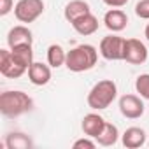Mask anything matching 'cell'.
<instances>
[{"instance_id":"cell-1","label":"cell","mask_w":149,"mask_h":149,"mask_svg":"<svg viewBox=\"0 0 149 149\" xmlns=\"http://www.w3.org/2000/svg\"><path fill=\"white\" fill-rule=\"evenodd\" d=\"M33 109V100L30 95L19 90H9L0 95V112L2 116L14 119Z\"/></svg>"},{"instance_id":"cell-2","label":"cell","mask_w":149,"mask_h":149,"mask_svg":"<svg viewBox=\"0 0 149 149\" xmlns=\"http://www.w3.org/2000/svg\"><path fill=\"white\" fill-rule=\"evenodd\" d=\"M98 51L91 44H79L67 53L65 67L70 72H86L97 65Z\"/></svg>"},{"instance_id":"cell-3","label":"cell","mask_w":149,"mask_h":149,"mask_svg":"<svg viewBox=\"0 0 149 149\" xmlns=\"http://www.w3.org/2000/svg\"><path fill=\"white\" fill-rule=\"evenodd\" d=\"M118 97V86L112 79H102L98 81L88 93V107L93 111H104L107 109Z\"/></svg>"},{"instance_id":"cell-4","label":"cell","mask_w":149,"mask_h":149,"mask_svg":"<svg viewBox=\"0 0 149 149\" xmlns=\"http://www.w3.org/2000/svg\"><path fill=\"white\" fill-rule=\"evenodd\" d=\"M44 13V0H18L14 16L19 23H33Z\"/></svg>"},{"instance_id":"cell-5","label":"cell","mask_w":149,"mask_h":149,"mask_svg":"<svg viewBox=\"0 0 149 149\" xmlns=\"http://www.w3.org/2000/svg\"><path fill=\"white\" fill-rule=\"evenodd\" d=\"M123 47L125 39L119 35H107L100 40V54L109 61L123 60Z\"/></svg>"},{"instance_id":"cell-6","label":"cell","mask_w":149,"mask_h":149,"mask_svg":"<svg viewBox=\"0 0 149 149\" xmlns=\"http://www.w3.org/2000/svg\"><path fill=\"white\" fill-rule=\"evenodd\" d=\"M123 60L132 65H142L147 60V47L139 39H125Z\"/></svg>"},{"instance_id":"cell-7","label":"cell","mask_w":149,"mask_h":149,"mask_svg":"<svg viewBox=\"0 0 149 149\" xmlns=\"http://www.w3.org/2000/svg\"><path fill=\"white\" fill-rule=\"evenodd\" d=\"M0 72L9 79H18L28 70L14 60L11 49H0Z\"/></svg>"},{"instance_id":"cell-8","label":"cell","mask_w":149,"mask_h":149,"mask_svg":"<svg viewBox=\"0 0 149 149\" xmlns=\"http://www.w3.org/2000/svg\"><path fill=\"white\" fill-rule=\"evenodd\" d=\"M119 112L128 119H139L144 114V102L137 95H123L119 98Z\"/></svg>"},{"instance_id":"cell-9","label":"cell","mask_w":149,"mask_h":149,"mask_svg":"<svg viewBox=\"0 0 149 149\" xmlns=\"http://www.w3.org/2000/svg\"><path fill=\"white\" fill-rule=\"evenodd\" d=\"M28 79L35 86H46L51 81V65L42 61H33L28 68Z\"/></svg>"},{"instance_id":"cell-10","label":"cell","mask_w":149,"mask_h":149,"mask_svg":"<svg viewBox=\"0 0 149 149\" xmlns=\"http://www.w3.org/2000/svg\"><path fill=\"white\" fill-rule=\"evenodd\" d=\"M104 25H105V28L111 30V32H121V30H125L126 25H128V16H126V13L121 11L119 7H114V9H111V11L105 13V16H104Z\"/></svg>"},{"instance_id":"cell-11","label":"cell","mask_w":149,"mask_h":149,"mask_svg":"<svg viewBox=\"0 0 149 149\" xmlns=\"http://www.w3.org/2000/svg\"><path fill=\"white\" fill-rule=\"evenodd\" d=\"M7 44L9 47L21 46V44H33V33L25 25H16L7 33Z\"/></svg>"},{"instance_id":"cell-12","label":"cell","mask_w":149,"mask_h":149,"mask_svg":"<svg viewBox=\"0 0 149 149\" xmlns=\"http://www.w3.org/2000/svg\"><path fill=\"white\" fill-rule=\"evenodd\" d=\"M105 123H107V121H105V119H104V118H102L100 114L90 112V114H86V116L83 118L81 128H83L84 135H88V137L95 139V137H98V135H100V132L104 130Z\"/></svg>"},{"instance_id":"cell-13","label":"cell","mask_w":149,"mask_h":149,"mask_svg":"<svg viewBox=\"0 0 149 149\" xmlns=\"http://www.w3.org/2000/svg\"><path fill=\"white\" fill-rule=\"evenodd\" d=\"M121 142L126 149H137V147H142L146 144V132L139 126H130L125 130L123 137H121Z\"/></svg>"},{"instance_id":"cell-14","label":"cell","mask_w":149,"mask_h":149,"mask_svg":"<svg viewBox=\"0 0 149 149\" xmlns=\"http://www.w3.org/2000/svg\"><path fill=\"white\" fill-rule=\"evenodd\" d=\"M70 25H72V28L76 30L79 35H93V33L98 30V19H97V16L91 14V13H88V14L77 18L76 21L70 23Z\"/></svg>"},{"instance_id":"cell-15","label":"cell","mask_w":149,"mask_h":149,"mask_svg":"<svg viewBox=\"0 0 149 149\" xmlns=\"http://www.w3.org/2000/svg\"><path fill=\"white\" fill-rule=\"evenodd\" d=\"M88 13H91L88 2H84V0H72V2H68V4L65 6L63 16H65V19H67L68 23H74L77 18H81V16H84V14H88Z\"/></svg>"},{"instance_id":"cell-16","label":"cell","mask_w":149,"mask_h":149,"mask_svg":"<svg viewBox=\"0 0 149 149\" xmlns=\"http://www.w3.org/2000/svg\"><path fill=\"white\" fill-rule=\"evenodd\" d=\"M11 53L14 56V60L25 67L26 70L30 68V65L33 63V49H32V44H21V46H14L11 47Z\"/></svg>"},{"instance_id":"cell-17","label":"cell","mask_w":149,"mask_h":149,"mask_svg":"<svg viewBox=\"0 0 149 149\" xmlns=\"http://www.w3.org/2000/svg\"><path fill=\"white\" fill-rule=\"evenodd\" d=\"M118 139H119V130H118V126L112 125V123H105V126H104V130L100 132V135L95 137V140H97L100 146H104V147L114 146V144L118 142Z\"/></svg>"},{"instance_id":"cell-18","label":"cell","mask_w":149,"mask_h":149,"mask_svg":"<svg viewBox=\"0 0 149 149\" xmlns=\"http://www.w3.org/2000/svg\"><path fill=\"white\" fill-rule=\"evenodd\" d=\"M32 146H33L32 139L21 132H13L6 137V147L7 149H28Z\"/></svg>"},{"instance_id":"cell-19","label":"cell","mask_w":149,"mask_h":149,"mask_svg":"<svg viewBox=\"0 0 149 149\" xmlns=\"http://www.w3.org/2000/svg\"><path fill=\"white\" fill-rule=\"evenodd\" d=\"M67 61V53L60 44H51L47 47V63L51 65V68H60L61 65H65Z\"/></svg>"},{"instance_id":"cell-20","label":"cell","mask_w":149,"mask_h":149,"mask_svg":"<svg viewBox=\"0 0 149 149\" xmlns=\"http://www.w3.org/2000/svg\"><path fill=\"white\" fill-rule=\"evenodd\" d=\"M135 90H137V93H139L142 98L149 100V74H140V76L137 77V81H135Z\"/></svg>"},{"instance_id":"cell-21","label":"cell","mask_w":149,"mask_h":149,"mask_svg":"<svg viewBox=\"0 0 149 149\" xmlns=\"http://www.w3.org/2000/svg\"><path fill=\"white\" fill-rule=\"evenodd\" d=\"M135 14L142 19H149V0H140V2H137Z\"/></svg>"},{"instance_id":"cell-22","label":"cell","mask_w":149,"mask_h":149,"mask_svg":"<svg viewBox=\"0 0 149 149\" xmlns=\"http://www.w3.org/2000/svg\"><path fill=\"white\" fill-rule=\"evenodd\" d=\"M97 140H91V137L86 135V139H79L74 142V149H95L97 147Z\"/></svg>"},{"instance_id":"cell-23","label":"cell","mask_w":149,"mask_h":149,"mask_svg":"<svg viewBox=\"0 0 149 149\" xmlns=\"http://www.w3.org/2000/svg\"><path fill=\"white\" fill-rule=\"evenodd\" d=\"M14 11V0H0V16H7Z\"/></svg>"},{"instance_id":"cell-24","label":"cell","mask_w":149,"mask_h":149,"mask_svg":"<svg viewBox=\"0 0 149 149\" xmlns=\"http://www.w3.org/2000/svg\"><path fill=\"white\" fill-rule=\"evenodd\" d=\"M102 2L109 7H125L128 4V0H102Z\"/></svg>"},{"instance_id":"cell-25","label":"cell","mask_w":149,"mask_h":149,"mask_svg":"<svg viewBox=\"0 0 149 149\" xmlns=\"http://www.w3.org/2000/svg\"><path fill=\"white\" fill-rule=\"evenodd\" d=\"M144 35H146V39H147V42H149V23H147V26H146V30H144Z\"/></svg>"}]
</instances>
